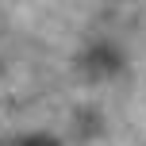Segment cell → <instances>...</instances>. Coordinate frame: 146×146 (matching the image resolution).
I'll use <instances>...</instances> for the list:
<instances>
[{
  "label": "cell",
  "instance_id": "obj_1",
  "mask_svg": "<svg viewBox=\"0 0 146 146\" xmlns=\"http://www.w3.org/2000/svg\"><path fill=\"white\" fill-rule=\"evenodd\" d=\"M8 146H58V142L46 139V135H27V139H15V142H8Z\"/></svg>",
  "mask_w": 146,
  "mask_h": 146
}]
</instances>
